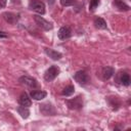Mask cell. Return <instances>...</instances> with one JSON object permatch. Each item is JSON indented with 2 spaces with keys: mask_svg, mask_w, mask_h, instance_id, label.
I'll return each instance as SVG.
<instances>
[{
  "mask_svg": "<svg viewBox=\"0 0 131 131\" xmlns=\"http://www.w3.org/2000/svg\"><path fill=\"white\" fill-rule=\"evenodd\" d=\"M114 6L116 8H118L120 11H128L130 9V6L128 4H126L123 0H114L113 2Z\"/></svg>",
  "mask_w": 131,
  "mask_h": 131,
  "instance_id": "14",
  "label": "cell"
},
{
  "mask_svg": "<svg viewBox=\"0 0 131 131\" xmlns=\"http://www.w3.org/2000/svg\"><path fill=\"white\" fill-rule=\"evenodd\" d=\"M18 115L23 118V119H28L29 116H30V110L28 106H24V105H20L16 108Z\"/></svg>",
  "mask_w": 131,
  "mask_h": 131,
  "instance_id": "17",
  "label": "cell"
},
{
  "mask_svg": "<svg viewBox=\"0 0 131 131\" xmlns=\"http://www.w3.org/2000/svg\"><path fill=\"white\" fill-rule=\"evenodd\" d=\"M29 8L34 10V11H36L37 13H39L41 15L45 13V4L40 0H32V1H30Z\"/></svg>",
  "mask_w": 131,
  "mask_h": 131,
  "instance_id": "5",
  "label": "cell"
},
{
  "mask_svg": "<svg viewBox=\"0 0 131 131\" xmlns=\"http://www.w3.org/2000/svg\"><path fill=\"white\" fill-rule=\"evenodd\" d=\"M48 1V3H49V5H52L54 2H55V0H47Z\"/></svg>",
  "mask_w": 131,
  "mask_h": 131,
  "instance_id": "24",
  "label": "cell"
},
{
  "mask_svg": "<svg viewBox=\"0 0 131 131\" xmlns=\"http://www.w3.org/2000/svg\"><path fill=\"white\" fill-rule=\"evenodd\" d=\"M115 74V70L112 67H104L101 71V76L103 80H108L113 77V75Z\"/></svg>",
  "mask_w": 131,
  "mask_h": 131,
  "instance_id": "12",
  "label": "cell"
},
{
  "mask_svg": "<svg viewBox=\"0 0 131 131\" xmlns=\"http://www.w3.org/2000/svg\"><path fill=\"white\" fill-rule=\"evenodd\" d=\"M75 92V87L73 85H68L67 87H64L61 91V94L63 96H71L72 94H74Z\"/></svg>",
  "mask_w": 131,
  "mask_h": 131,
  "instance_id": "19",
  "label": "cell"
},
{
  "mask_svg": "<svg viewBox=\"0 0 131 131\" xmlns=\"http://www.w3.org/2000/svg\"><path fill=\"white\" fill-rule=\"evenodd\" d=\"M6 3H7V0H0V8L5 7Z\"/></svg>",
  "mask_w": 131,
  "mask_h": 131,
  "instance_id": "23",
  "label": "cell"
},
{
  "mask_svg": "<svg viewBox=\"0 0 131 131\" xmlns=\"http://www.w3.org/2000/svg\"><path fill=\"white\" fill-rule=\"evenodd\" d=\"M18 103L20 104V105H24V106H31V104H32V100H31V98L29 97V95L26 93V92H24V93H21L20 94V96H19V98H18Z\"/></svg>",
  "mask_w": 131,
  "mask_h": 131,
  "instance_id": "13",
  "label": "cell"
},
{
  "mask_svg": "<svg viewBox=\"0 0 131 131\" xmlns=\"http://www.w3.org/2000/svg\"><path fill=\"white\" fill-rule=\"evenodd\" d=\"M66 103L70 110H81L83 107V97L81 95H78L72 99H67Z\"/></svg>",
  "mask_w": 131,
  "mask_h": 131,
  "instance_id": "2",
  "label": "cell"
},
{
  "mask_svg": "<svg viewBox=\"0 0 131 131\" xmlns=\"http://www.w3.org/2000/svg\"><path fill=\"white\" fill-rule=\"evenodd\" d=\"M57 36L60 40H66V39H69L72 37V30L69 28V27H61L59 30H58V33H57Z\"/></svg>",
  "mask_w": 131,
  "mask_h": 131,
  "instance_id": "10",
  "label": "cell"
},
{
  "mask_svg": "<svg viewBox=\"0 0 131 131\" xmlns=\"http://www.w3.org/2000/svg\"><path fill=\"white\" fill-rule=\"evenodd\" d=\"M2 16L5 19V21H7L8 24H11V25L16 24L19 19V14L18 13H13V12H4L2 14Z\"/></svg>",
  "mask_w": 131,
  "mask_h": 131,
  "instance_id": "8",
  "label": "cell"
},
{
  "mask_svg": "<svg viewBox=\"0 0 131 131\" xmlns=\"http://www.w3.org/2000/svg\"><path fill=\"white\" fill-rule=\"evenodd\" d=\"M7 37H8V35H7L5 32L0 31V39H5V38H7Z\"/></svg>",
  "mask_w": 131,
  "mask_h": 131,
  "instance_id": "22",
  "label": "cell"
},
{
  "mask_svg": "<svg viewBox=\"0 0 131 131\" xmlns=\"http://www.w3.org/2000/svg\"><path fill=\"white\" fill-rule=\"evenodd\" d=\"M59 73H60V69L57 66H51L46 70L44 74V80L46 82H51L59 75Z\"/></svg>",
  "mask_w": 131,
  "mask_h": 131,
  "instance_id": "1",
  "label": "cell"
},
{
  "mask_svg": "<svg viewBox=\"0 0 131 131\" xmlns=\"http://www.w3.org/2000/svg\"><path fill=\"white\" fill-rule=\"evenodd\" d=\"M59 1L63 7H69V6H72L76 3V0H59Z\"/></svg>",
  "mask_w": 131,
  "mask_h": 131,
  "instance_id": "21",
  "label": "cell"
},
{
  "mask_svg": "<svg viewBox=\"0 0 131 131\" xmlns=\"http://www.w3.org/2000/svg\"><path fill=\"white\" fill-rule=\"evenodd\" d=\"M100 4V0H90V4H89V10L90 11H94L98 5Z\"/></svg>",
  "mask_w": 131,
  "mask_h": 131,
  "instance_id": "20",
  "label": "cell"
},
{
  "mask_svg": "<svg viewBox=\"0 0 131 131\" xmlns=\"http://www.w3.org/2000/svg\"><path fill=\"white\" fill-rule=\"evenodd\" d=\"M117 81H118V83H120V84L123 85V86H129V85H130V82H131L130 76H129V74L126 73V72H121V73H119V75H118V77H117Z\"/></svg>",
  "mask_w": 131,
  "mask_h": 131,
  "instance_id": "9",
  "label": "cell"
},
{
  "mask_svg": "<svg viewBox=\"0 0 131 131\" xmlns=\"http://www.w3.org/2000/svg\"><path fill=\"white\" fill-rule=\"evenodd\" d=\"M46 95H47V93L45 91H42V90H33L30 93V96L35 100H41V99L45 98Z\"/></svg>",
  "mask_w": 131,
  "mask_h": 131,
  "instance_id": "15",
  "label": "cell"
},
{
  "mask_svg": "<svg viewBox=\"0 0 131 131\" xmlns=\"http://www.w3.org/2000/svg\"><path fill=\"white\" fill-rule=\"evenodd\" d=\"M34 20H35V23H36L41 29H43L44 31H51V30L53 29L52 23L46 20V19H45L43 16H41V15H34Z\"/></svg>",
  "mask_w": 131,
  "mask_h": 131,
  "instance_id": "4",
  "label": "cell"
},
{
  "mask_svg": "<svg viewBox=\"0 0 131 131\" xmlns=\"http://www.w3.org/2000/svg\"><path fill=\"white\" fill-rule=\"evenodd\" d=\"M107 100H108L110 105L113 107L114 111H117L120 107V105H121V101L119 100L118 97H108Z\"/></svg>",
  "mask_w": 131,
  "mask_h": 131,
  "instance_id": "18",
  "label": "cell"
},
{
  "mask_svg": "<svg viewBox=\"0 0 131 131\" xmlns=\"http://www.w3.org/2000/svg\"><path fill=\"white\" fill-rule=\"evenodd\" d=\"M18 82L20 85L25 86V87H28V88H31V89H35L38 87V83H37V80L33 77H30V76H21L19 79H18Z\"/></svg>",
  "mask_w": 131,
  "mask_h": 131,
  "instance_id": "3",
  "label": "cell"
},
{
  "mask_svg": "<svg viewBox=\"0 0 131 131\" xmlns=\"http://www.w3.org/2000/svg\"><path fill=\"white\" fill-rule=\"evenodd\" d=\"M44 52L47 56H49L53 60H59L62 57V54L56 50H53L51 48H44Z\"/></svg>",
  "mask_w": 131,
  "mask_h": 131,
  "instance_id": "11",
  "label": "cell"
},
{
  "mask_svg": "<svg viewBox=\"0 0 131 131\" xmlns=\"http://www.w3.org/2000/svg\"><path fill=\"white\" fill-rule=\"evenodd\" d=\"M94 26H95L96 29H99V30H105V29H107L106 21L102 17H96L94 19Z\"/></svg>",
  "mask_w": 131,
  "mask_h": 131,
  "instance_id": "16",
  "label": "cell"
},
{
  "mask_svg": "<svg viewBox=\"0 0 131 131\" xmlns=\"http://www.w3.org/2000/svg\"><path fill=\"white\" fill-rule=\"evenodd\" d=\"M74 79H75V81H76L78 84L83 85V86L86 85V84H88L89 81H90V78H89L88 74H87L85 71H78V72L74 75Z\"/></svg>",
  "mask_w": 131,
  "mask_h": 131,
  "instance_id": "6",
  "label": "cell"
},
{
  "mask_svg": "<svg viewBox=\"0 0 131 131\" xmlns=\"http://www.w3.org/2000/svg\"><path fill=\"white\" fill-rule=\"evenodd\" d=\"M39 106H40L39 110H40L41 114L44 115V116H55L56 115V111H55L54 106L49 102L42 103Z\"/></svg>",
  "mask_w": 131,
  "mask_h": 131,
  "instance_id": "7",
  "label": "cell"
}]
</instances>
